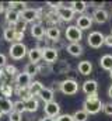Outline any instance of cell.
Returning <instances> with one entry per match:
<instances>
[{"label": "cell", "mask_w": 112, "mask_h": 121, "mask_svg": "<svg viewBox=\"0 0 112 121\" xmlns=\"http://www.w3.org/2000/svg\"><path fill=\"white\" fill-rule=\"evenodd\" d=\"M104 103L101 101V99L98 97V94H91L87 96V99L83 103V110L87 114H97L102 110Z\"/></svg>", "instance_id": "cell-1"}, {"label": "cell", "mask_w": 112, "mask_h": 121, "mask_svg": "<svg viewBox=\"0 0 112 121\" xmlns=\"http://www.w3.org/2000/svg\"><path fill=\"white\" fill-rule=\"evenodd\" d=\"M8 55L13 59L20 60V59H23L25 55H28V49L23 42H14V44H11V47L8 49Z\"/></svg>", "instance_id": "cell-2"}, {"label": "cell", "mask_w": 112, "mask_h": 121, "mask_svg": "<svg viewBox=\"0 0 112 121\" xmlns=\"http://www.w3.org/2000/svg\"><path fill=\"white\" fill-rule=\"evenodd\" d=\"M64 35H66V39L70 41V44H80L83 38V31L77 26H69L64 31Z\"/></svg>", "instance_id": "cell-3"}, {"label": "cell", "mask_w": 112, "mask_h": 121, "mask_svg": "<svg viewBox=\"0 0 112 121\" xmlns=\"http://www.w3.org/2000/svg\"><path fill=\"white\" fill-rule=\"evenodd\" d=\"M41 13H42L41 9H25L20 13V18L23 21H25L27 24L28 23H35V21L39 20Z\"/></svg>", "instance_id": "cell-4"}, {"label": "cell", "mask_w": 112, "mask_h": 121, "mask_svg": "<svg viewBox=\"0 0 112 121\" xmlns=\"http://www.w3.org/2000/svg\"><path fill=\"white\" fill-rule=\"evenodd\" d=\"M60 91L67 96H74L79 91V83L74 79H66L60 82Z\"/></svg>", "instance_id": "cell-5"}, {"label": "cell", "mask_w": 112, "mask_h": 121, "mask_svg": "<svg viewBox=\"0 0 112 121\" xmlns=\"http://www.w3.org/2000/svg\"><path fill=\"white\" fill-rule=\"evenodd\" d=\"M104 39H105V35L102 34V32H100V31H92V32H90L88 34V37H87V42H88V45L91 47V48H101L102 45H104Z\"/></svg>", "instance_id": "cell-6"}, {"label": "cell", "mask_w": 112, "mask_h": 121, "mask_svg": "<svg viewBox=\"0 0 112 121\" xmlns=\"http://www.w3.org/2000/svg\"><path fill=\"white\" fill-rule=\"evenodd\" d=\"M44 111H45V116L46 117H51V118H57L60 116V106L56 103V101H51V103H45V107H44Z\"/></svg>", "instance_id": "cell-7"}, {"label": "cell", "mask_w": 112, "mask_h": 121, "mask_svg": "<svg viewBox=\"0 0 112 121\" xmlns=\"http://www.w3.org/2000/svg\"><path fill=\"white\" fill-rule=\"evenodd\" d=\"M56 14L62 21H72L73 17H74V11L72 10V7L70 6H63V4H62V7H59L56 10Z\"/></svg>", "instance_id": "cell-8"}, {"label": "cell", "mask_w": 112, "mask_h": 121, "mask_svg": "<svg viewBox=\"0 0 112 121\" xmlns=\"http://www.w3.org/2000/svg\"><path fill=\"white\" fill-rule=\"evenodd\" d=\"M42 59L46 63H55L57 60V51L52 47H46L45 49H42Z\"/></svg>", "instance_id": "cell-9"}, {"label": "cell", "mask_w": 112, "mask_h": 121, "mask_svg": "<svg viewBox=\"0 0 112 121\" xmlns=\"http://www.w3.org/2000/svg\"><path fill=\"white\" fill-rule=\"evenodd\" d=\"M76 26H77L81 31L90 30V28H91V26H92V17H90V16H87V14H81V16L77 18Z\"/></svg>", "instance_id": "cell-10"}, {"label": "cell", "mask_w": 112, "mask_h": 121, "mask_svg": "<svg viewBox=\"0 0 112 121\" xmlns=\"http://www.w3.org/2000/svg\"><path fill=\"white\" fill-rule=\"evenodd\" d=\"M83 91L87 94V96H91V94H97V90H98V83L95 80H85L81 86Z\"/></svg>", "instance_id": "cell-11"}, {"label": "cell", "mask_w": 112, "mask_h": 121, "mask_svg": "<svg viewBox=\"0 0 112 121\" xmlns=\"http://www.w3.org/2000/svg\"><path fill=\"white\" fill-rule=\"evenodd\" d=\"M92 20L98 24H104L108 21V11L104 9H95L94 14H92Z\"/></svg>", "instance_id": "cell-12"}, {"label": "cell", "mask_w": 112, "mask_h": 121, "mask_svg": "<svg viewBox=\"0 0 112 121\" xmlns=\"http://www.w3.org/2000/svg\"><path fill=\"white\" fill-rule=\"evenodd\" d=\"M69 69H70V66L66 60H60V62L56 60L55 63H52V72H56L57 75H64L69 72Z\"/></svg>", "instance_id": "cell-13"}, {"label": "cell", "mask_w": 112, "mask_h": 121, "mask_svg": "<svg viewBox=\"0 0 112 121\" xmlns=\"http://www.w3.org/2000/svg\"><path fill=\"white\" fill-rule=\"evenodd\" d=\"M28 59H29L31 63L38 65V63H39V60H42V49H39L38 47H35V48L29 49V51H28Z\"/></svg>", "instance_id": "cell-14"}, {"label": "cell", "mask_w": 112, "mask_h": 121, "mask_svg": "<svg viewBox=\"0 0 112 121\" xmlns=\"http://www.w3.org/2000/svg\"><path fill=\"white\" fill-rule=\"evenodd\" d=\"M4 17H6V21L13 27V26L20 20V13L16 11V10H13V9H7L6 13H4Z\"/></svg>", "instance_id": "cell-15"}, {"label": "cell", "mask_w": 112, "mask_h": 121, "mask_svg": "<svg viewBox=\"0 0 112 121\" xmlns=\"http://www.w3.org/2000/svg\"><path fill=\"white\" fill-rule=\"evenodd\" d=\"M16 83L18 85V87H28V86L31 85V76L27 75L25 72L17 73V76H16Z\"/></svg>", "instance_id": "cell-16"}, {"label": "cell", "mask_w": 112, "mask_h": 121, "mask_svg": "<svg viewBox=\"0 0 112 121\" xmlns=\"http://www.w3.org/2000/svg\"><path fill=\"white\" fill-rule=\"evenodd\" d=\"M31 35L34 38H36L38 41L44 38V35H46V31H45V27L42 24H32L31 27Z\"/></svg>", "instance_id": "cell-17"}, {"label": "cell", "mask_w": 112, "mask_h": 121, "mask_svg": "<svg viewBox=\"0 0 112 121\" xmlns=\"http://www.w3.org/2000/svg\"><path fill=\"white\" fill-rule=\"evenodd\" d=\"M77 70L79 73H81L83 76H88L91 72H92V63L90 60H81L79 65H77Z\"/></svg>", "instance_id": "cell-18"}, {"label": "cell", "mask_w": 112, "mask_h": 121, "mask_svg": "<svg viewBox=\"0 0 112 121\" xmlns=\"http://www.w3.org/2000/svg\"><path fill=\"white\" fill-rule=\"evenodd\" d=\"M13 106H14V103L10 99L0 97V110H1L3 114H10L13 111Z\"/></svg>", "instance_id": "cell-19"}, {"label": "cell", "mask_w": 112, "mask_h": 121, "mask_svg": "<svg viewBox=\"0 0 112 121\" xmlns=\"http://www.w3.org/2000/svg\"><path fill=\"white\" fill-rule=\"evenodd\" d=\"M46 38L51 39L52 42L57 41V39L60 38V30H59V27H57V26H51V27L46 30Z\"/></svg>", "instance_id": "cell-20"}, {"label": "cell", "mask_w": 112, "mask_h": 121, "mask_svg": "<svg viewBox=\"0 0 112 121\" xmlns=\"http://www.w3.org/2000/svg\"><path fill=\"white\" fill-rule=\"evenodd\" d=\"M38 96H39V99H41L44 103H51V101H53V96H55V94H53V90H52V89L44 87Z\"/></svg>", "instance_id": "cell-21"}, {"label": "cell", "mask_w": 112, "mask_h": 121, "mask_svg": "<svg viewBox=\"0 0 112 121\" xmlns=\"http://www.w3.org/2000/svg\"><path fill=\"white\" fill-rule=\"evenodd\" d=\"M66 51L72 56H80L83 54V47H81V44H69L66 47Z\"/></svg>", "instance_id": "cell-22"}, {"label": "cell", "mask_w": 112, "mask_h": 121, "mask_svg": "<svg viewBox=\"0 0 112 121\" xmlns=\"http://www.w3.org/2000/svg\"><path fill=\"white\" fill-rule=\"evenodd\" d=\"M24 104H25V111H28V113H35L39 107V103L35 97H29L28 100L24 101Z\"/></svg>", "instance_id": "cell-23"}, {"label": "cell", "mask_w": 112, "mask_h": 121, "mask_svg": "<svg viewBox=\"0 0 112 121\" xmlns=\"http://www.w3.org/2000/svg\"><path fill=\"white\" fill-rule=\"evenodd\" d=\"M100 66L104 69V70H112V55L109 54H107V55H104V56H101V59H100Z\"/></svg>", "instance_id": "cell-24"}, {"label": "cell", "mask_w": 112, "mask_h": 121, "mask_svg": "<svg viewBox=\"0 0 112 121\" xmlns=\"http://www.w3.org/2000/svg\"><path fill=\"white\" fill-rule=\"evenodd\" d=\"M28 89H29V94H31V97H35V96H38L41 90L44 89V85L41 83V82H31V85L28 86Z\"/></svg>", "instance_id": "cell-25"}, {"label": "cell", "mask_w": 112, "mask_h": 121, "mask_svg": "<svg viewBox=\"0 0 112 121\" xmlns=\"http://www.w3.org/2000/svg\"><path fill=\"white\" fill-rule=\"evenodd\" d=\"M70 7L74 13H84L87 9V3L85 1H72Z\"/></svg>", "instance_id": "cell-26"}, {"label": "cell", "mask_w": 112, "mask_h": 121, "mask_svg": "<svg viewBox=\"0 0 112 121\" xmlns=\"http://www.w3.org/2000/svg\"><path fill=\"white\" fill-rule=\"evenodd\" d=\"M14 37H16V30L10 26L8 28H6L4 32H3V38H4V41H7V42H13L14 44Z\"/></svg>", "instance_id": "cell-27"}, {"label": "cell", "mask_w": 112, "mask_h": 121, "mask_svg": "<svg viewBox=\"0 0 112 121\" xmlns=\"http://www.w3.org/2000/svg\"><path fill=\"white\" fill-rule=\"evenodd\" d=\"M38 73H41V75H44V76L51 75V73H52V65H51V63H46V62L38 65Z\"/></svg>", "instance_id": "cell-28"}, {"label": "cell", "mask_w": 112, "mask_h": 121, "mask_svg": "<svg viewBox=\"0 0 112 121\" xmlns=\"http://www.w3.org/2000/svg\"><path fill=\"white\" fill-rule=\"evenodd\" d=\"M16 93H17V96L20 97V100H23V101H25V100H28V99L31 97L28 87H18V89L16 90Z\"/></svg>", "instance_id": "cell-29"}, {"label": "cell", "mask_w": 112, "mask_h": 121, "mask_svg": "<svg viewBox=\"0 0 112 121\" xmlns=\"http://www.w3.org/2000/svg\"><path fill=\"white\" fill-rule=\"evenodd\" d=\"M24 72L27 73V75H29L31 78L32 76H35V75H38V65H35V63H27L25 65V68H24Z\"/></svg>", "instance_id": "cell-30"}, {"label": "cell", "mask_w": 112, "mask_h": 121, "mask_svg": "<svg viewBox=\"0 0 112 121\" xmlns=\"http://www.w3.org/2000/svg\"><path fill=\"white\" fill-rule=\"evenodd\" d=\"M13 87H11V85H7V83H3L1 86H0V93L6 97V99H8L11 94H13Z\"/></svg>", "instance_id": "cell-31"}, {"label": "cell", "mask_w": 112, "mask_h": 121, "mask_svg": "<svg viewBox=\"0 0 112 121\" xmlns=\"http://www.w3.org/2000/svg\"><path fill=\"white\" fill-rule=\"evenodd\" d=\"M73 118H74V121H87V118H88V114H87L83 108H81V110L74 111Z\"/></svg>", "instance_id": "cell-32"}, {"label": "cell", "mask_w": 112, "mask_h": 121, "mask_svg": "<svg viewBox=\"0 0 112 121\" xmlns=\"http://www.w3.org/2000/svg\"><path fill=\"white\" fill-rule=\"evenodd\" d=\"M10 7L8 9H13V10H16V11H18V13H21L23 10H25L27 7V3H20V1H13V3H10L8 4Z\"/></svg>", "instance_id": "cell-33"}, {"label": "cell", "mask_w": 112, "mask_h": 121, "mask_svg": "<svg viewBox=\"0 0 112 121\" xmlns=\"http://www.w3.org/2000/svg\"><path fill=\"white\" fill-rule=\"evenodd\" d=\"M13 111H17V113L23 114V113L25 111V104H24V101H23V100H17V101H14Z\"/></svg>", "instance_id": "cell-34"}, {"label": "cell", "mask_w": 112, "mask_h": 121, "mask_svg": "<svg viewBox=\"0 0 112 121\" xmlns=\"http://www.w3.org/2000/svg\"><path fill=\"white\" fill-rule=\"evenodd\" d=\"M13 28L17 31V32H24V31H25V28H27V23H25V21H23V20L20 18V20H18V21L13 26Z\"/></svg>", "instance_id": "cell-35"}, {"label": "cell", "mask_w": 112, "mask_h": 121, "mask_svg": "<svg viewBox=\"0 0 112 121\" xmlns=\"http://www.w3.org/2000/svg\"><path fill=\"white\" fill-rule=\"evenodd\" d=\"M3 72H4L6 75H8V76H14V75L17 73V69H16V66H13V65H6Z\"/></svg>", "instance_id": "cell-36"}, {"label": "cell", "mask_w": 112, "mask_h": 121, "mask_svg": "<svg viewBox=\"0 0 112 121\" xmlns=\"http://www.w3.org/2000/svg\"><path fill=\"white\" fill-rule=\"evenodd\" d=\"M8 121H23V114H20L17 111H11L8 114Z\"/></svg>", "instance_id": "cell-37"}, {"label": "cell", "mask_w": 112, "mask_h": 121, "mask_svg": "<svg viewBox=\"0 0 112 121\" xmlns=\"http://www.w3.org/2000/svg\"><path fill=\"white\" fill-rule=\"evenodd\" d=\"M102 111H104L107 116H112V103H104Z\"/></svg>", "instance_id": "cell-38"}, {"label": "cell", "mask_w": 112, "mask_h": 121, "mask_svg": "<svg viewBox=\"0 0 112 121\" xmlns=\"http://www.w3.org/2000/svg\"><path fill=\"white\" fill-rule=\"evenodd\" d=\"M56 121H74V118H73V116H70V114H60V116L56 118Z\"/></svg>", "instance_id": "cell-39"}, {"label": "cell", "mask_w": 112, "mask_h": 121, "mask_svg": "<svg viewBox=\"0 0 112 121\" xmlns=\"http://www.w3.org/2000/svg\"><path fill=\"white\" fill-rule=\"evenodd\" d=\"M46 4H48L51 9H56V10H57L59 7H62V4H63V3H62V1H56V3H55V1H48Z\"/></svg>", "instance_id": "cell-40"}, {"label": "cell", "mask_w": 112, "mask_h": 121, "mask_svg": "<svg viewBox=\"0 0 112 121\" xmlns=\"http://www.w3.org/2000/svg\"><path fill=\"white\" fill-rule=\"evenodd\" d=\"M104 44H105L107 47H109V48H112V35H111V34L105 37V39H104Z\"/></svg>", "instance_id": "cell-41"}, {"label": "cell", "mask_w": 112, "mask_h": 121, "mask_svg": "<svg viewBox=\"0 0 112 121\" xmlns=\"http://www.w3.org/2000/svg\"><path fill=\"white\" fill-rule=\"evenodd\" d=\"M24 38V32H17L16 31V37H14V42H21V39Z\"/></svg>", "instance_id": "cell-42"}, {"label": "cell", "mask_w": 112, "mask_h": 121, "mask_svg": "<svg viewBox=\"0 0 112 121\" xmlns=\"http://www.w3.org/2000/svg\"><path fill=\"white\" fill-rule=\"evenodd\" d=\"M6 65H7V59H6V56H4L3 54H0V69L4 68Z\"/></svg>", "instance_id": "cell-43"}, {"label": "cell", "mask_w": 112, "mask_h": 121, "mask_svg": "<svg viewBox=\"0 0 112 121\" xmlns=\"http://www.w3.org/2000/svg\"><path fill=\"white\" fill-rule=\"evenodd\" d=\"M53 44H55V47H52V48H55L56 51H59V48H62V47H63V42H62V39H57V41H55Z\"/></svg>", "instance_id": "cell-44"}, {"label": "cell", "mask_w": 112, "mask_h": 121, "mask_svg": "<svg viewBox=\"0 0 112 121\" xmlns=\"http://www.w3.org/2000/svg\"><path fill=\"white\" fill-rule=\"evenodd\" d=\"M41 121H56L55 118H51V117H44V118H41Z\"/></svg>", "instance_id": "cell-45"}, {"label": "cell", "mask_w": 112, "mask_h": 121, "mask_svg": "<svg viewBox=\"0 0 112 121\" xmlns=\"http://www.w3.org/2000/svg\"><path fill=\"white\" fill-rule=\"evenodd\" d=\"M91 4H92V6H95V7H98V6H104V3H97V1H92Z\"/></svg>", "instance_id": "cell-46"}, {"label": "cell", "mask_w": 112, "mask_h": 121, "mask_svg": "<svg viewBox=\"0 0 112 121\" xmlns=\"http://www.w3.org/2000/svg\"><path fill=\"white\" fill-rule=\"evenodd\" d=\"M108 96H109V97L112 99V85L109 86V89H108Z\"/></svg>", "instance_id": "cell-47"}, {"label": "cell", "mask_w": 112, "mask_h": 121, "mask_svg": "<svg viewBox=\"0 0 112 121\" xmlns=\"http://www.w3.org/2000/svg\"><path fill=\"white\" fill-rule=\"evenodd\" d=\"M109 76H111V79H112V70H111V72H109Z\"/></svg>", "instance_id": "cell-48"}, {"label": "cell", "mask_w": 112, "mask_h": 121, "mask_svg": "<svg viewBox=\"0 0 112 121\" xmlns=\"http://www.w3.org/2000/svg\"><path fill=\"white\" fill-rule=\"evenodd\" d=\"M1 116H3V113H1V110H0V118H1Z\"/></svg>", "instance_id": "cell-49"}, {"label": "cell", "mask_w": 112, "mask_h": 121, "mask_svg": "<svg viewBox=\"0 0 112 121\" xmlns=\"http://www.w3.org/2000/svg\"><path fill=\"white\" fill-rule=\"evenodd\" d=\"M111 35H112V30H111Z\"/></svg>", "instance_id": "cell-50"}]
</instances>
